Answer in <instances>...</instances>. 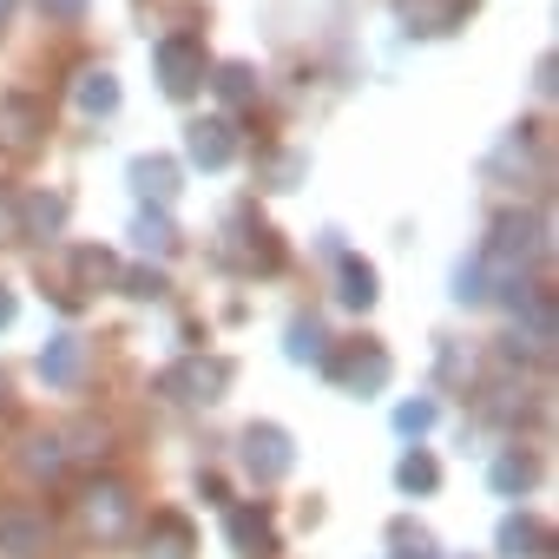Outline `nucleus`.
Wrapping results in <instances>:
<instances>
[{
	"instance_id": "nucleus-15",
	"label": "nucleus",
	"mask_w": 559,
	"mask_h": 559,
	"mask_svg": "<svg viewBox=\"0 0 559 559\" xmlns=\"http://www.w3.org/2000/svg\"><path fill=\"white\" fill-rule=\"evenodd\" d=\"M132 191L165 211V204L178 198V165H171V158H132Z\"/></svg>"
},
{
	"instance_id": "nucleus-31",
	"label": "nucleus",
	"mask_w": 559,
	"mask_h": 559,
	"mask_svg": "<svg viewBox=\"0 0 559 559\" xmlns=\"http://www.w3.org/2000/svg\"><path fill=\"white\" fill-rule=\"evenodd\" d=\"M40 14L60 21V27H80L86 21V0H40Z\"/></svg>"
},
{
	"instance_id": "nucleus-24",
	"label": "nucleus",
	"mask_w": 559,
	"mask_h": 559,
	"mask_svg": "<svg viewBox=\"0 0 559 559\" xmlns=\"http://www.w3.org/2000/svg\"><path fill=\"white\" fill-rule=\"evenodd\" d=\"M132 237H139L145 250H158V257H171V250H178V230H171V217H165V211H139Z\"/></svg>"
},
{
	"instance_id": "nucleus-12",
	"label": "nucleus",
	"mask_w": 559,
	"mask_h": 559,
	"mask_svg": "<svg viewBox=\"0 0 559 559\" xmlns=\"http://www.w3.org/2000/svg\"><path fill=\"white\" fill-rule=\"evenodd\" d=\"M191 552H198L191 520H185V513H152V526H145V559H191Z\"/></svg>"
},
{
	"instance_id": "nucleus-17",
	"label": "nucleus",
	"mask_w": 559,
	"mask_h": 559,
	"mask_svg": "<svg viewBox=\"0 0 559 559\" xmlns=\"http://www.w3.org/2000/svg\"><path fill=\"white\" fill-rule=\"evenodd\" d=\"M395 487H402V493H435V487H441L435 454H428V448H408V454L395 461Z\"/></svg>"
},
{
	"instance_id": "nucleus-33",
	"label": "nucleus",
	"mask_w": 559,
	"mask_h": 559,
	"mask_svg": "<svg viewBox=\"0 0 559 559\" xmlns=\"http://www.w3.org/2000/svg\"><path fill=\"white\" fill-rule=\"evenodd\" d=\"M8 323H14V297H8V290H0V330H8Z\"/></svg>"
},
{
	"instance_id": "nucleus-34",
	"label": "nucleus",
	"mask_w": 559,
	"mask_h": 559,
	"mask_svg": "<svg viewBox=\"0 0 559 559\" xmlns=\"http://www.w3.org/2000/svg\"><path fill=\"white\" fill-rule=\"evenodd\" d=\"M8 14H14V0H0V21H8Z\"/></svg>"
},
{
	"instance_id": "nucleus-28",
	"label": "nucleus",
	"mask_w": 559,
	"mask_h": 559,
	"mask_svg": "<svg viewBox=\"0 0 559 559\" xmlns=\"http://www.w3.org/2000/svg\"><path fill=\"white\" fill-rule=\"evenodd\" d=\"M454 297H461V304H487V290H480V257L454 270Z\"/></svg>"
},
{
	"instance_id": "nucleus-20",
	"label": "nucleus",
	"mask_w": 559,
	"mask_h": 559,
	"mask_svg": "<svg viewBox=\"0 0 559 559\" xmlns=\"http://www.w3.org/2000/svg\"><path fill=\"white\" fill-rule=\"evenodd\" d=\"M336 284H343L336 297H343L349 310H369V304H376V270H369L362 257H343V276H336Z\"/></svg>"
},
{
	"instance_id": "nucleus-11",
	"label": "nucleus",
	"mask_w": 559,
	"mask_h": 559,
	"mask_svg": "<svg viewBox=\"0 0 559 559\" xmlns=\"http://www.w3.org/2000/svg\"><path fill=\"white\" fill-rule=\"evenodd\" d=\"M224 533H230L237 559H276V533H270V513L263 507H230Z\"/></svg>"
},
{
	"instance_id": "nucleus-3",
	"label": "nucleus",
	"mask_w": 559,
	"mask_h": 559,
	"mask_svg": "<svg viewBox=\"0 0 559 559\" xmlns=\"http://www.w3.org/2000/svg\"><path fill=\"white\" fill-rule=\"evenodd\" d=\"M323 362H330V376H336L349 395H382V389H389V369H395L382 343H343V349L323 356Z\"/></svg>"
},
{
	"instance_id": "nucleus-9",
	"label": "nucleus",
	"mask_w": 559,
	"mask_h": 559,
	"mask_svg": "<svg viewBox=\"0 0 559 559\" xmlns=\"http://www.w3.org/2000/svg\"><path fill=\"white\" fill-rule=\"evenodd\" d=\"M230 237H237V243H224V257H230V263H243V270H276V263H284V243H276V230H270V224L230 217Z\"/></svg>"
},
{
	"instance_id": "nucleus-32",
	"label": "nucleus",
	"mask_w": 559,
	"mask_h": 559,
	"mask_svg": "<svg viewBox=\"0 0 559 559\" xmlns=\"http://www.w3.org/2000/svg\"><path fill=\"white\" fill-rule=\"evenodd\" d=\"M533 93H539V99L552 93V60H539V67H533Z\"/></svg>"
},
{
	"instance_id": "nucleus-19",
	"label": "nucleus",
	"mask_w": 559,
	"mask_h": 559,
	"mask_svg": "<svg viewBox=\"0 0 559 559\" xmlns=\"http://www.w3.org/2000/svg\"><path fill=\"white\" fill-rule=\"evenodd\" d=\"M40 376H47L53 389L80 382V336H53V343H47V356H40Z\"/></svg>"
},
{
	"instance_id": "nucleus-7",
	"label": "nucleus",
	"mask_w": 559,
	"mask_h": 559,
	"mask_svg": "<svg viewBox=\"0 0 559 559\" xmlns=\"http://www.w3.org/2000/svg\"><path fill=\"white\" fill-rule=\"evenodd\" d=\"M467 14H474V0H395V21L421 40H441L454 27H467Z\"/></svg>"
},
{
	"instance_id": "nucleus-2",
	"label": "nucleus",
	"mask_w": 559,
	"mask_h": 559,
	"mask_svg": "<svg viewBox=\"0 0 559 559\" xmlns=\"http://www.w3.org/2000/svg\"><path fill=\"white\" fill-rule=\"evenodd\" d=\"M533 250H546V224L539 217H526V211H507L500 224H493V237H487V250H480V263H493V270H520Z\"/></svg>"
},
{
	"instance_id": "nucleus-22",
	"label": "nucleus",
	"mask_w": 559,
	"mask_h": 559,
	"mask_svg": "<svg viewBox=\"0 0 559 559\" xmlns=\"http://www.w3.org/2000/svg\"><path fill=\"white\" fill-rule=\"evenodd\" d=\"M284 349H290V362H323V356H330V336H323V323H317V317H297Z\"/></svg>"
},
{
	"instance_id": "nucleus-1",
	"label": "nucleus",
	"mask_w": 559,
	"mask_h": 559,
	"mask_svg": "<svg viewBox=\"0 0 559 559\" xmlns=\"http://www.w3.org/2000/svg\"><path fill=\"white\" fill-rule=\"evenodd\" d=\"M237 454H243V467H250L257 487H276V480L297 467V448H290V435L276 428V421H250L243 441H237Z\"/></svg>"
},
{
	"instance_id": "nucleus-5",
	"label": "nucleus",
	"mask_w": 559,
	"mask_h": 559,
	"mask_svg": "<svg viewBox=\"0 0 559 559\" xmlns=\"http://www.w3.org/2000/svg\"><path fill=\"white\" fill-rule=\"evenodd\" d=\"M158 80H165L171 99H191V93L204 86V40H198V34L158 40Z\"/></svg>"
},
{
	"instance_id": "nucleus-13",
	"label": "nucleus",
	"mask_w": 559,
	"mask_h": 559,
	"mask_svg": "<svg viewBox=\"0 0 559 559\" xmlns=\"http://www.w3.org/2000/svg\"><path fill=\"white\" fill-rule=\"evenodd\" d=\"M500 552L507 559H552V533L533 513H513V520H500Z\"/></svg>"
},
{
	"instance_id": "nucleus-21",
	"label": "nucleus",
	"mask_w": 559,
	"mask_h": 559,
	"mask_svg": "<svg viewBox=\"0 0 559 559\" xmlns=\"http://www.w3.org/2000/svg\"><path fill=\"white\" fill-rule=\"evenodd\" d=\"M73 99H80L86 112H112V106H119V80H112L106 67H93V73H80V86H73Z\"/></svg>"
},
{
	"instance_id": "nucleus-10",
	"label": "nucleus",
	"mask_w": 559,
	"mask_h": 559,
	"mask_svg": "<svg viewBox=\"0 0 559 559\" xmlns=\"http://www.w3.org/2000/svg\"><path fill=\"white\" fill-rule=\"evenodd\" d=\"M185 152H191V165L217 171V165L237 158V126H230V119H198V126L185 132Z\"/></svg>"
},
{
	"instance_id": "nucleus-14",
	"label": "nucleus",
	"mask_w": 559,
	"mask_h": 559,
	"mask_svg": "<svg viewBox=\"0 0 559 559\" xmlns=\"http://www.w3.org/2000/svg\"><path fill=\"white\" fill-rule=\"evenodd\" d=\"M0 552H14V559L47 552V520L40 513H0Z\"/></svg>"
},
{
	"instance_id": "nucleus-8",
	"label": "nucleus",
	"mask_w": 559,
	"mask_h": 559,
	"mask_svg": "<svg viewBox=\"0 0 559 559\" xmlns=\"http://www.w3.org/2000/svg\"><path fill=\"white\" fill-rule=\"evenodd\" d=\"M80 513H86V526H93L99 539H126V526H132V493H126L119 480H93L86 500H80Z\"/></svg>"
},
{
	"instance_id": "nucleus-18",
	"label": "nucleus",
	"mask_w": 559,
	"mask_h": 559,
	"mask_svg": "<svg viewBox=\"0 0 559 559\" xmlns=\"http://www.w3.org/2000/svg\"><path fill=\"white\" fill-rule=\"evenodd\" d=\"M73 276H80L86 290H106V284H119V257L99 250V243H86V250H73Z\"/></svg>"
},
{
	"instance_id": "nucleus-27",
	"label": "nucleus",
	"mask_w": 559,
	"mask_h": 559,
	"mask_svg": "<svg viewBox=\"0 0 559 559\" xmlns=\"http://www.w3.org/2000/svg\"><path fill=\"white\" fill-rule=\"evenodd\" d=\"M395 428H402V435H428V428H435V402H402V408H395Z\"/></svg>"
},
{
	"instance_id": "nucleus-4",
	"label": "nucleus",
	"mask_w": 559,
	"mask_h": 559,
	"mask_svg": "<svg viewBox=\"0 0 559 559\" xmlns=\"http://www.w3.org/2000/svg\"><path fill=\"white\" fill-rule=\"evenodd\" d=\"M158 389H165L171 402H224V389H230V362H224V356H185L178 369L158 376Z\"/></svg>"
},
{
	"instance_id": "nucleus-23",
	"label": "nucleus",
	"mask_w": 559,
	"mask_h": 559,
	"mask_svg": "<svg viewBox=\"0 0 559 559\" xmlns=\"http://www.w3.org/2000/svg\"><path fill=\"white\" fill-rule=\"evenodd\" d=\"M389 546H395V559H441V552H435V533L415 526V520H395V526H389Z\"/></svg>"
},
{
	"instance_id": "nucleus-26",
	"label": "nucleus",
	"mask_w": 559,
	"mask_h": 559,
	"mask_svg": "<svg viewBox=\"0 0 559 559\" xmlns=\"http://www.w3.org/2000/svg\"><path fill=\"white\" fill-rule=\"evenodd\" d=\"M493 487H500V493H526V487H533V461H526L520 448H507V454L493 461Z\"/></svg>"
},
{
	"instance_id": "nucleus-25",
	"label": "nucleus",
	"mask_w": 559,
	"mask_h": 559,
	"mask_svg": "<svg viewBox=\"0 0 559 559\" xmlns=\"http://www.w3.org/2000/svg\"><path fill=\"white\" fill-rule=\"evenodd\" d=\"M211 86H217L224 106H250V99H257V73H250V67H217Z\"/></svg>"
},
{
	"instance_id": "nucleus-6",
	"label": "nucleus",
	"mask_w": 559,
	"mask_h": 559,
	"mask_svg": "<svg viewBox=\"0 0 559 559\" xmlns=\"http://www.w3.org/2000/svg\"><path fill=\"white\" fill-rule=\"evenodd\" d=\"M40 132H47V106L34 93H8V99H0V145H8L14 158H27L40 145Z\"/></svg>"
},
{
	"instance_id": "nucleus-29",
	"label": "nucleus",
	"mask_w": 559,
	"mask_h": 559,
	"mask_svg": "<svg viewBox=\"0 0 559 559\" xmlns=\"http://www.w3.org/2000/svg\"><path fill=\"white\" fill-rule=\"evenodd\" d=\"M119 284H126V297H165V276L158 270H126Z\"/></svg>"
},
{
	"instance_id": "nucleus-16",
	"label": "nucleus",
	"mask_w": 559,
	"mask_h": 559,
	"mask_svg": "<svg viewBox=\"0 0 559 559\" xmlns=\"http://www.w3.org/2000/svg\"><path fill=\"white\" fill-rule=\"evenodd\" d=\"M21 224H27V237H60V224H67V198H60V191H34V198L21 204Z\"/></svg>"
},
{
	"instance_id": "nucleus-30",
	"label": "nucleus",
	"mask_w": 559,
	"mask_h": 559,
	"mask_svg": "<svg viewBox=\"0 0 559 559\" xmlns=\"http://www.w3.org/2000/svg\"><path fill=\"white\" fill-rule=\"evenodd\" d=\"M60 461H67L60 441H34V448H27V474H60Z\"/></svg>"
}]
</instances>
